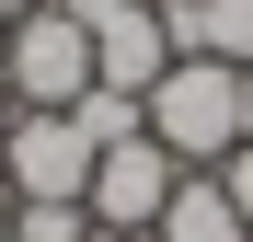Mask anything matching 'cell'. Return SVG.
<instances>
[{
  "mask_svg": "<svg viewBox=\"0 0 253 242\" xmlns=\"http://www.w3.org/2000/svg\"><path fill=\"white\" fill-rule=\"evenodd\" d=\"M161 35H173V58L253 69V0H161Z\"/></svg>",
  "mask_w": 253,
  "mask_h": 242,
  "instance_id": "6",
  "label": "cell"
},
{
  "mask_svg": "<svg viewBox=\"0 0 253 242\" xmlns=\"http://www.w3.org/2000/svg\"><path fill=\"white\" fill-rule=\"evenodd\" d=\"M0 242H12V208H0Z\"/></svg>",
  "mask_w": 253,
  "mask_h": 242,
  "instance_id": "14",
  "label": "cell"
},
{
  "mask_svg": "<svg viewBox=\"0 0 253 242\" xmlns=\"http://www.w3.org/2000/svg\"><path fill=\"white\" fill-rule=\"evenodd\" d=\"M161 69H173L161 0H138L126 23H104V35H92V81H104V93H138V104H150V81H161Z\"/></svg>",
  "mask_w": 253,
  "mask_h": 242,
  "instance_id": "5",
  "label": "cell"
},
{
  "mask_svg": "<svg viewBox=\"0 0 253 242\" xmlns=\"http://www.w3.org/2000/svg\"><path fill=\"white\" fill-rule=\"evenodd\" d=\"M0 139H12V93H0Z\"/></svg>",
  "mask_w": 253,
  "mask_h": 242,
  "instance_id": "13",
  "label": "cell"
},
{
  "mask_svg": "<svg viewBox=\"0 0 253 242\" xmlns=\"http://www.w3.org/2000/svg\"><path fill=\"white\" fill-rule=\"evenodd\" d=\"M23 12H46V0H0V23H23Z\"/></svg>",
  "mask_w": 253,
  "mask_h": 242,
  "instance_id": "12",
  "label": "cell"
},
{
  "mask_svg": "<svg viewBox=\"0 0 253 242\" xmlns=\"http://www.w3.org/2000/svg\"><path fill=\"white\" fill-rule=\"evenodd\" d=\"M12 242H92V208H81V196H23Z\"/></svg>",
  "mask_w": 253,
  "mask_h": 242,
  "instance_id": "8",
  "label": "cell"
},
{
  "mask_svg": "<svg viewBox=\"0 0 253 242\" xmlns=\"http://www.w3.org/2000/svg\"><path fill=\"white\" fill-rule=\"evenodd\" d=\"M173 185H184V161L138 127V139L92 150V196H81V208H92V231H115V242H150L161 208H173Z\"/></svg>",
  "mask_w": 253,
  "mask_h": 242,
  "instance_id": "3",
  "label": "cell"
},
{
  "mask_svg": "<svg viewBox=\"0 0 253 242\" xmlns=\"http://www.w3.org/2000/svg\"><path fill=\"white\" fill-rule=\"evenodd\" d=\"M150 139L173 150V161H230L242 150V69L173 58V69L150 81Z\"/></svg>",
  "mask_w": 253,
  "mask_h": 242,
  "instance_id": "1",
  "label": "cell"
},
{
  "mask_svg": "<svg viewBox=\"0 0 253 242\" xmlns=\"http://www.w3.org/2000/svg\"><path fill=\"white\" fill-rule=\"evenodd\" d=\"M242 150H253V69H242Z\"/></svg>",
  "mask_w": 253,
  "mask_h": 242,
  "instance_id": "11",
  "label": "cell"
},
{
  "mask_svg": "<svg viewBox=\"0 0 253 242\" xmlns=\"http://www.w3.org/2000/svg\"><path fill=\"white\" fill-rule=\"evenodd\" d=\"M58 12H69L81 35H104V23H126V12H138V0H58Z\"/></svg>",
  "mask_w": 253,
  "mask_h": 242,
  "instance_id": "9",
  "label": "cell"
},
{
  "mask_svg": "<svg viewBox=\"0 0 253 242\" xmlns=\"http://www.w3.org/2000/svg\"><path fill=\"white\" fill-rule=\"evenodd\" d=\"M150 242H253V231H242V208H230V185H219V173H184Z\"/></svg>",
  "mask_w": 253,
  "mask_h": 242,
  "instance_id": "7",
  "label": "cell"
},
{
  "mask_svg": "<svg viewBox=\"0 0 253 242\" xmlns=\"http://www.w3.org/2000/svg\"><path fill=\"white\" fill-rule=\"evenodd\" d=\"M0 93H12V115H69L81 93H92V35L58 12V0L23 12L12 47H0Z\"/></svg>",
  "mask_w": 253,
  "mask_h": 242,
  "instance_id": "2",
  "label": "cell"
},
{
  "mask_svg": "<svg viewBox=\"0 0 253 242\" xmlns=\"http://www.w3.org/2000/svg\"><path fill=\"white\" fill-rule=\"evenodd\" d=\"M0 185L12 196H92V139H81V115H12Z\"/></svg>",
  "mask_w": 253,
  "mask_h": 242,
  "instance_id": "4",
  "label": "cell"
},
{
  "mask_svg": "<svg viewBox=\"0 0 253 242\" xmlns=\"http://www.w3.org/2000/svg\"><path fill=\"white\" fill-rule=\"evenodd\" d=\"M219 185H230V208H242V231H253V150H230V161H219Z\"/></svg>",
  "mask_w": 253,
  "mask_h": 242,
  "instance_id": "10",
  "label": "cell"
},
{
  "mask_svg": "<svg viewBox=\"0 0 253 242\" xmlns=\"http://www.w3.org/2000/svg\"><path fill=\"white\" fill-rule=\"evenodd\" d=\"M0 47H12V23H0Z\"/></svg>",
  "mask_w": 253,
  "mask_h": 242,
  "instance_id": "15",
  "label": "cell"
}]
</instances>
